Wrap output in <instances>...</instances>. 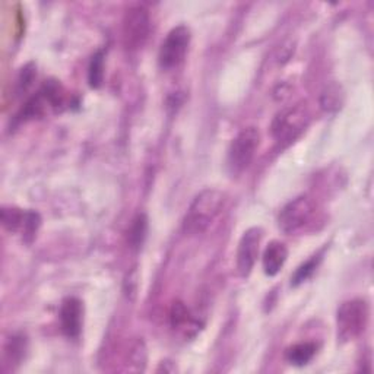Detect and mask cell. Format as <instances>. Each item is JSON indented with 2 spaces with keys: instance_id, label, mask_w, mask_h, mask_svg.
<instances>
[{
  "instance_id": "6da1fadb",
  "label": "cell",
  "mask_w": 374,
  "mask_h": 374,
  "mask_svg": "<svg viewBox=\"0 0 374 374\" xmlns=\"http://www.w3.org/2000/svg\"><path fill=\"white\" fill-rule=\"evenodd\" d=\"M227 196L218 189H204L192 201L183 218V231L189 236L204 234L226 205Z\"/></svg>"
},
{
  "instance_id": "7a4b0ae2",
  "label": "cell",
  "mask_w": 374,
  "mask_h": 374,
  "mask_svg": "<svg viewBox=\"0 0 374 374\" xmlns=\"http://www.w3.org/2000/svg\"><path fill=\"white\" fill-rule=\"evenodd\" d=\"M370 307L365 300L354 298L343 302L336 312V334L341 342L357 339L367 328Z\"/></svg>"
},
{
  "instance_id": "3957f363",
  "label": "cell",
  "mask_w": 374,
  "mask_h": 374,
  "mask_svg": "<svg viewBox=\"0 0 374 374\" xmlns=\"http://www.w3.org/2000/svg\"><path fill=\"white\" fill-rule=\"evenodd\" d=\"M310 114L306 104H294L282 109L272 120L270 131L277 142L290 145L300 136L309 124Z\"/></svg>"
},
{
  "instance_id": "277c9868",
  "label": "cell",
  "mask_w": 374,
  "mask_h": 374,
  "mask_svg": "<svg viewBox=\"0 0 374 374\" xmlns=\"http://www.w3.org/2000/svg\"><path fill=\"white\" fill-rule=\"evenodd\" d=\"M151 34V16L145 6L136 5L126 11L123 16L121 35L123 44L131 52L141 50Z\"/></svg>"
},
{
  "instance_id": "5b68a950",
  "label": "cell",
  "mask_w": 374,
  "mask_h": 374,
  "mask_svg": "<svg viewBox=\"0 0 374 374\" xmlns=\"http://www.w3.org/2000/svg\"><path fill=\"white\" fill-rule=\"evenodd\" d=\"M260 143L256 128H246L237 133L229 148V167L233 174H240L252 164Z\"/></svg>"
},
{
  "instance_id": "8992f818",
  "label": "cell",
  "mask_w": 374,
  "mask_h": 374,
  "mask_svg": "<svg viewBox=\"0 0 374 374\" xmlns=\"http://www.w3.org/2000/svg\"><path fill=\"white\" fill-rule=\"evenodd\" d=\"M192 34L186 25L172 28L163 41L158 53V62L163 69H174L180 66L189 52Z\"/></svg>"
},
{
  "instance_id": "52a82bcc",
  "label": "cell",
  "mask_w": 374,
  "mask_h": 374,
  "mask_svg": "<svg viewBox=\"0 0 374 374\" xmlns=\"http://www.w3.org/2000/svg\"><path fill=\"white\" fill-rule=\"evenodd\" d=\"M314 204L309 196H298L290 201L280 212L278 226L285 234L303 230L314 215Z\"/></svg>"
},
{
  "instance_id": "ba28073f",
  "label": "cell",
  "mask_w": 374,
  "mask_h": 374,
  "mask_svg": "<svg viewBox=\"0 0 374 374\" xmlns=\"http://www.w3.org/2000/svg\"><path fill=\"white\" fill-rule=\"evenodd\" d=\"M262 230L258 227L248 229L244 231L238 241L237 247V259H236V266L238 275L243 278H247L251 275L255 263L259 256V248H260V241H262Z\"/></svg>"
},
{
  "instance_id": "9c48e42d",
  "label": "cell",
  "mask_w": 374,
  "mask_h": 374,
  "mask_svg": "<svg viewBox=\"0 0 374 374\" xmlns=\"http://www.w3.org/2000/svg\"><path fill=\"white\" fill-rule=\"evenodd\" d=\"M60 326L67 338L77 339L81 335L84 323V306L82 302L75 297H69L60 306Z\"/></svg>"
},
{
  "instance_id": "30bf717a",
  "label": "cell",
  "mask_w": 374,
  "mask_h": 374,
  "mask_svg": "<svg viewBox=\"0 0 374 374\" xmlns=\"http://www.w3.org/2000/svg\"><path fill=\"white\" fill-rule=\"evenodd\" d=\"M287 259H288L287 246L278 240L270 241L266 246L263 258H262L263 272L266 273L268 277L278 275L280 270L284 268Z\"/></svg>"
},
{
  "instance_id": "8fae6325",
  "label": "cell",
  "mask_w": 374,
  "mask_h": 374,
  "mask_svg": "<svg viewBox=\"0 0 374 374\" xmlns=\"http://www.w3.org/2000/svg\"><path fill=\"white\" fill-rule=\"evenodd\" d=\"M317 351V346L313 342H302V343H295L291 348H288L287 351V360L292 364V365H306L309 364L313 357L316 356Z\"/></svg>"
},
{
  "instance_id": "7c38bea8",
  "label": "cell",
  "mask_w": 374,
  "mask_h": 374,
  "mask_svg": "<svg viewBox=\"0 0 374 374\" xmlns=\"http://www.w3.org/2000/svg\"><path fill=\"white\" fill-rule=\"evenodd\" d=\"M146 233H148V218L145 214H138L133 218L128 230V244L131 246V248H133V251H139L146 238Z\"/></svg>"
},
{
  "instance_id": "4fadbf2b",
  "label": "cell",
  "mask_w": 374,
  "mask_h": 374,
  "mask_svg": "<svg viewBox=\"0 0 374 374\" xmlns=\"http://www.w3.org/2000/svg\"><path fill=\"white\" fill-rule=\"evenodd\" d=\"M88 81L92 88H99L104 81V53L99 50L97 52L89 63L88 69Z\"/></svg>"
},
{
  "instance_id": "5bb4252c",
  "label": "cell",
  "mask_w": 374,
  "mask_h": 374,
  "mask_svg": "<svg viewBox=\"0 0 374 374\" xmlns=\"http://www.w3.org/2000/svg\"><path fill=\"white\" fill-rule=\"evenodd\" d=\"M342 101H343V94H342L341 87L336 84H331L329 87L325 88V91L321 92L320 104L326 111L338 110L341 107Z\"/></svg>"
},
{
  "instance_id": "9a60e30c",
  "label": "cell",
  "mask_w": 374,
  "mask_h": 374,
  "mask_svg": "<svg viewBox=\"0 0 374 374\" xmlns=\"http://www.w3.org/2000/svg\"><path fill=\"white\" fill-rule=\"evenodd\" d=\"M25 219V212L18 209V208H12V207H5L2 209V222H4V227L11 231V233H16L22 230V224Z\"/></svg>"
},
{
  "instance_id": "2e32d148",
  "label": "cell",
  "mask_w": 374,
  "mask_h": 374,
  "mask_svg": "<svg viewBox=\"0 0 374 374\" xmlns=\"http://www.w3.org/2000/svg\"><path fill=\"white\" fill-rule=\"evenodd\" d=\"M128 358H129V363L131 367L129 370L132 371H142L145 368V364H146V346L143 343L142 339H138L132 343L131 350H129V354H128Z\"/></svg>"
},
{
  "instance_id": "e0dca14e",
  "label": "cell",
  "mask_w": 374,
  "mask_h": 374,
  "mask_svg": "<svg viewBox=\"0 0 374 374\" xmlns=\"http://www.w3.org/2000/svg\"><path fill=\"white\" fill-rule=\"evenodd\" d=\"M40 224H41V218L37 212H34V211L25 212V219H23L22 230H21L23 238L27 241H31L40 229Z\"/></svg>"
},
{
  "instance_id": "ac0fdd59",
  "label": "cell",
  "mask_w": 374,
  "mask_h": 374,
  "mask_svg": "<svg viewBox=\"0 0 374 374\" xmlns=\"http://www.w3.org/2000/svg\"><path fill=\"white\" fill-rule=\"evenodd\" d=\"M319 260H320V258L314 256L310 260H307L306 263H303L300 268H298L294 273V277H292V285H300V284L306 282L314 273V270L319 265Z\"/></svg>"
},
{
  "instance_id": "d6986e66",
  "label": "cell",
  "mask_w": 374,
  "mask_h": 374,
  "mask_svg": "<svg viewBox=\"0 0 374 374\" xmlns=\"http://www.w3.org/2000/svg\"><path fill=\"white\" fill-rule=\"evenodd\" d=\"M189 310L187 307L177 302V303H174L172 307H171V312H170V320H171V326L172 328H182L183 325H186V323L189 321Z\"/></svg>"
},
{
  "instance_id": "ffe728a7",
  "label": "cell",
  "mask_w": 374,
  "mask_h": 374,
  "mask_svg": "<svg viewBox=\"0 0 374 374\" xmlns=\"http://www.w3.org/2000/svg\"><path fill=\"white\" fill-rule=\"evenodd\" d=\"M25 353V341L22 336H13L9 342V345L6 346V356H9L11 361L16 363L21 361V358L23 357Z\"/></svg>"
}]
</instances>
